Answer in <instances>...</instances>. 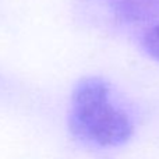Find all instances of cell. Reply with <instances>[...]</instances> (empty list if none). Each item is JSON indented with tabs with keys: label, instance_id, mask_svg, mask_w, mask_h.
<instances>
[{
	"label": "cell",
	"instance_id": "1",
	"mask_svg": "<svg viewBox=\"0 0 159 159\" xmlns=\"http://www.w3.org/2000/svg\"><path fill=\"white\" fill-rule=\"evenodd\" d=\"M70 131L80 141L99 148L123 145L133 135V121L115 102L110 85L101 77L75 84L69 113Z\"/></svg>",
	"mask_w": 159,
	"mask_h": 159
},
{
	"label": "cell",
	"instance_id": "2",
	"mask_svg": "<svg viewBox=\"0 0 159 159\" xmlns=\"http://www.w3.org/2000/svg\"><path fill=\"white\" fill-rule=\"evenodd\" d=\"M116 16L130 21L159 18V0H103Z\"/></svg>",
	"mask_w": 159,
	"mask_h": 159
},
{
	"label": "cell",
	"instance_id": "3",
	"mask_svg": "<svg viewBox=\"0 0 159 159\" xmlns=\"http://www.w3.org/2000/svg\"><path fill=\"white\" fill-rule=\"evenodd\" d=\"M143 46L152 59L159 61V24L145 32L143 38Z\"/></svg>",
	"mask_w": 159,
	"mask_h": 159
}]
</instances>
